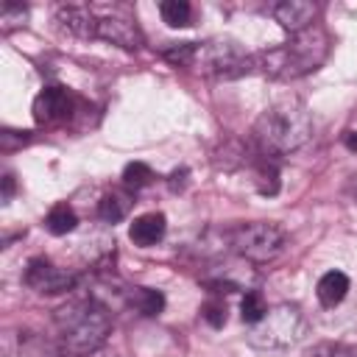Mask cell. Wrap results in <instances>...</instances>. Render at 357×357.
<instances>
[{
  "mask_svg": "<svg viewBox=\"0 0 357 357\" xmlns=\"http://www.w3.org/2000/svg\"><path fill=\"white\" fill-rule=\"evenodd\" d=\"M195 50H198L195 42H170L167 47H162V56H165L173 67H192Z\"/></svg>",
  "mask_w": 357,
  "mask_h": 357,
  "instance_id": "obj_20",
  "label": "cell"
},
{
  "mask_svg": "<svg viewBox=\"0 0 357 357\" xmlns=\"http://www.w3.org/2000/svg\"><path fill=\"white\" fill-rule=\"evenodd\" d=\"M343 142H346V148H349V151H357V131H349Z\"/></svg>",
  "mask_w": 357,
  "mask_h": 357,
  "instance_id": "obj_28",
  "label": "cell"
},
{
  "mask_svg": "<svg viewBox=\"0 0 357 357\" xmlns=\"http://www.w3.org/2000/svg\"><path fill=\"white\" fill-rule=\"evenodd\" d=\"M20 357H67L56 340H42V337H28L20 346Z\"/></svg>",
  "mask_w": 357,
  "mask_h": 357,
  "instance_id": "obj_21",
  "label": "cell"
},
{
  "mask_svg": "<svg viewBox=\"0 0 357 357\" xmlns=\"http://www.w3.org/2000/svg\"><path fill=\"white\" fill-rule=\"evenodd\" d=\"M56 22H59V28L67 31L70 36H78V39H92V36H98V17H95L86 6H59Z\"/></svg>",
  "mask_w": 357,
  "mask_h": 357,
  "instance_id": "obj_11",
  "label": "cell"
},
{
  "mask_svg": "<svg viewBox=\"0 0 357 357\" xmlns=\"http://www.w3.org/2000/svg\"><path fill=\"white\" fill-rule=\"evenodd\" d=\"M75 226H78V218H75L73 206H67V204H56V206H50V212L45 215V229H47L50 234H56V237L70 234Z\"/></svg>",
  "mask_w": 357,
  "mask_h": 357,
  "instance_id": "obj_16",
  "label": "cell"
},
{
  "mask_svg": "<svg viewBox=\"0 0 357 357\" xmlns=\"http://www.w3.org/2000/svg\"><path fill=\"white\" fill-rule=\"evenodd\" d=\"M153 181V170L145 165V162H131V165H126V170H123V184H126V190H142V187H148Z\"/></svg>",
  "mask_w": 357,
  "mask_h": 357,
  "instance_id": "obj_22",
  "label": "cell"
},
{
  "mask_svg": "<svg viewBox=\"0 0 357 357\" xmlns=\"http://www.w3.org/2000/svg\"><path fill=\"white\" fill-rule=\"evenodd\" d=\"M287 234L282 226L271 220H254V223H240L229 231V245L231 251L251 265H268L284 251Z\"/></svg>",
  "mask_w": 357,
  "mask_h": 357,
  "instance_id": "obj_5",
  "label": "cell"
},
{
  "mask_svg": "<svg viewBox=\"0 0 357 357\" xmlns=\"http://www.w3.org/2000/svg\"><path fill=\"white\" fill-rule=\"evenodd\" d=\"M31 137H28V131H11V128H3L0 131V148L8 153V151H17L20 145H25Z\"/></svg>",
  "mask_w": 357,
  "mask_h": 357,
  "instance_id": "obj_25",
  "label": "cell"
},
{
  "mask_svg": "<svg viewBox=\"0 0 357 357\" xmlns=\"http://www.w3.org/2000/svg\"><path fill=\"white\" fill-rule=\"evenodd\" d=\"M304 335H307V318H304L301 307L276 304V307H268L262 321L248 329V343L254 349L279 351V349L296 346Z\"/></svg>",
  "mask_w": 357,
  "mask_h": 357,
  "instance_id": "obj_4",
  "label": "cell"
},
{
  "mask_svg": "<svg viewBox=\"0 0 357 357\" xmlns=\"http://www.w3.org/2000/svg\"><path fill=\"white\" fill-rule=\"evenodd\" d=\"M123 298L128 307H134L139 315H148V318H153L165 310V296L153 287H128V290H123Z\"/></svg>",
  "mask_w": 357,
  "mask_h": 357,
  "instance_id": "obj_14",
  "label": "cell"
},
{
  "mask_svg": "<svg viewBox=\"0 0 357 357\" xmlns=\"http://www.w3.org/2000/svg\"><path fill=\"white\" fill-rule=\"evenodd\" d=\"M329 56V36L321 25H310L301 33H293L290 42L271 47L265 53L254 56V73L279 78V81H290V78H301L312 70H318Z\"/></svg>",
  "mask_w": 357,
  "mask_h": 357,
  "instance_id": "obj_3",
  "label": "cell"
},
{
  "mask_svg": "<svg viewBox=\"0 0 357 357\" xmlns=\"http://www.w3.org/2000/svg\"><path fill=\"white\" fill-rule=\"evenodd\" d=\"M257 190L262 195H273L279 190V167L273 162V156H262L259 153V165H257Z\"/></svg>",
  "mask_w": 357,
  "mask_h": 357,
  "instance_id": "obj_18",
  "label": "cell"
},
{
  "mask_svg": "<svg viewBox=\"0 0 357 357\" xmlns=\"http://www.w3.org/2000/svg\"><path fill=\"white\" fill-rule=\"evenodd\" d=\"M86 357H117V354H114V351H106V349H98V351L86 354Z\"/></svg>",
  "mask_w": 357,
  "mask_h": 357,
  "instance_id": "obj_29",
  "label": "cell"
},
{
  "mask_svg": "<svg viewBox=\"0 0 357 357\" xmlns=\"http://www.w3.org/2000/svg\"><path fill=\"white\" fill-rule=\"evenodd\" d=\"M28 20V8L20 6V3H6L3 11H0V22L11 25V22H25Z\"/></svg>",
  "mask_w": 357,
  "mask_h": 357,
  "instance_id": "obj_26",
  "label": "cell"
},
{
  "mask_svg": "<svg viewBox=\"0 0 357 357\" xmlns=\"http://www.w3.org/2000/svg\"><path fill=\"white\" fill-rule=\"evenodd\" d=\"M271 14L293 36V33H301V31H307L312 25V20L318 14V6L310 3V0H282V3H276L271 8Z\"/></svg>",
  "mask_w": 357,
  "mask_h": 357,
  "instance_id": "obj_9",
  "label": "cell"
},
{
  "mask_svg": "<svg viewBox=\"0 0 357 357\" xmlns=\"http://www.w3.org/2000/svg\"><path fill=\"white\" fill-rule=\"evenodd\" d=\"M192 67L215 78H240L254 73V56H248L234 39H209L198 45Z\"/></svg>",
  "mask_w": 357,
  "mask_h": 357,
  "instance_id": "obj_6",
  "label": "cell"
},
{
  "mask_svg": "<svg viewBox=\"0 0 357 357\" xmlns=\"http://www.w3.org/2000/svg\"><path fill=\"white\" fill-rule=\"evenodd\" d=\"M315 293H318V301H321L324 307H335V304H340V301L346 298V293H349V276H346L343 271H326V273L318 279Z\"/></svg>",
  "mask_w": 357,
  "mask_h": 357,
  "instance_id": "obj_13",
  "label": "cell"
},
{
  "mask_svg": "<svg viewBox=\"0 0 357 357\" xmlns=\"http://www.w3.org/2000/svg\"><path fill=\"white\" fill-rule=\"evenodd\" d=\"M22 279H25V284H28L31 290H36V293H42V296L67 293V290H73L75 282H78V276H75L73 271L59 268V265H53V262L45 259V257H33V259L28 262Z\"/></svg>",
  "mask_w": 357,
  "mask_h": 357,
  "instance_id": "obj_7",
  "label": "cell"
},
{
  "mask_svg": "<svg viewBox=\"0 0 357 357\" xmlns=\"http://www.w3.org/2000/svg\"><path fill=\"white\" fill-rule=\"evenodd\" d=\"M265 312H268V304H265L262 293H259V290H245V296H243V301H240V318H243L248 326H254V324L262 321Z\"/></svg>",
  "mask_w": 357,
  "mask_h": 357,
  "instance_id": "obj_19",
  "label": "cell"
},
{
  "mask_svg": "<svg viewBox=\"0 0 357 357\" xmlns=\"http://www.w3.org/2000/svg\"><path fill=\"white\" fill-rule=\"evenodd\" d=\"M201 315H204V321H206L209 326L220 329V326L226 324V304H223V298H209V301L204 304Z\"/></svg>",
  "mask_w": 357,
  "mask_h": 357,
  "instance_id": "obj_23",
  "label": "cell"
},
{
  "mask_svg": "<svg viewBox=\"0 0 357 357\" xmlns=\"http://www.w3.org/2000/svg\"><path fill=\"white\" fill-rule=\"evenodd\" d=\"M98 39H106V42L126 47V50H137L142 45V33H139L137 22L123 20V17H100L98 20Z\"/></svg>",
  "mask_w": 357,
  "mask_h": 357,
  "instance_id": "obj_10",
  "label": "cell"
},
{
  "mask_svg": "<svg viewBox=\"0 0 357 357\" xmlns=\"http://www.w3.org/2000/svg\"><path fill=\"white\" fill-rule=\"evenodd\" d=\"M53 326L56 343L67 357H86L106 346V337L112 332V315L106 304L89 296L59 307L53 315Z\"/></svg>",
  "mask_w": 357,
  "mask_h": 357,
  "instance_id": "obj_1",
  "label": "cell"
},
{
  "mask_svg": "<svg viewBox=\"0 0 357 357\" xmlns=\"http://www.w3.org/2000/svg\"><path fill=\"white\" fill-rule=\"evenodd\" d=\"M159 14L170 28H187L192 20V6L187 0H165L159 3Z\"/></svg>",
  "mask_w": 357,
  "mask_h": 357,
  "instance_id": "obj_17",
  "label": "cell"
},
{
  "mask_svg": "<svg viewBox=\"0 0 357 357\" xmlns=\"http://www.w3.org/2000/svg\"><path fill=\"white\" fill-rule=\"evenodd\" d=\"M165 231H167V218L162 212H145V215L134 218V223L128 226V237L139 248L156 245L165 237Z\"/></svg>",
  "mask_w": 357,
  "mask_h": 357,
  "instance_id": "obj_12",
  "label": "cell"
},
{
  "mask_svg": "<svg viewBox=\"0 0 357 357\" xmlns=\"http://www.w3.org/2000/svg\"><path fill=\"white\" fill-rule=\"evenodd\" d=\"M14 190H17L14 176H11V173H6V176H3V204H8V201L14 198Z\"/></svg>",
  "mask_w": 357,
  "mask_h": 357,
  "instance_id": "obj_27",
  "label": "cell"
},
{
  "mask_svg": "<svg viewBox=\"0 0 357 357\" xmlns=\"http://www.w3.org/2000/svg\"><path fill=\"white\" fill-rule=\"evenodd\" d=\"M128 209H131V195L120 190H112L98 201V218L103 223H120L128 215Z\"/></svg>",
  "mask_w": 357,
  "mask_h": 357,
  "instance_id": "obj_15",
  "label": "cell"
},
{
  "mask_svg": "<svg viewBox=\"0 0 357 357\" xmlns=\"http://www.w3.org/2000/svg\"><path fill=\"white\" fill-rule=\"evenodd\" d=\"M312 134V120L307 106L298 98H284L268 106L251 128V139L262 156H284L298 151Z\"/></svg>",
  "mask_w": 357,
  "mask_h": 357,
  "instance_id": "obj_2",
  "label": "cell"
},
{
  "mask_svg": "<svg viewBox=\"0 0 357 357\" xmlns=\"http://www.w3.org/2000/svg\"><path fill=\"white\" fill-rule=\"evenodd\" d=\"M75 109V98L70 89L64 86H45L36 98H33V120L39 126H53V123H61L73 114Z\"/></svg>",
  "mask_w": 357,
  "mask_h": 357,
  "instance_id": "obj_8",
  "label": "cell"
},
{
  "mask_svg": "<svg viewBox=\"0 0 357 357\" xmlns=\"http://www.w3.org/2000/svg\"><path fill=\"white\" fill-rule=\"evenodd\" d=\"M307 357H357V349L340 343H321L312 351H307Z\"/></svg>",
  "mask_w": 357,
  "mask_h": 357,
  "instance_id": "obj_24",
  "label": "cell"
}]
</instances>
